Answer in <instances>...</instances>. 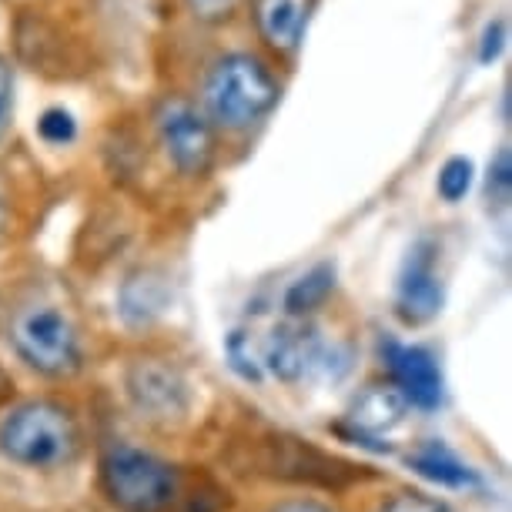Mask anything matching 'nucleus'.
Returning <instances> with one entry per match:
<instances>
[{
  "label": "nucleus",
  "mask_w": 512,
  "mask_h": 512,
  "mask_svg": "<svg viewBox=\"0 0 512 512\" xmlns=\"http://www.w3.org/2000/svg\"><path fill=\"white\" fill-rule=\"evenodd\" d=\"M262 365L278 382H302L312 375H335V369L342 372L345 359H338L335 345H328L312 325L285 322L262 342Z\"/></svg>",
  "instance_id": "5"
},
{
  "label": "nucleus",
  "mask_w": 512,
  "mask_h": 512,
  "mask_svg": "<svg viewBox=\"0 0 512 512\" xmlns=\"http://www.w3.org/2000/svg\"><path fill=\"white\" fill-rule=\"evenodd\" d=\"M255 11L262 34L278 51H292L302 41L308 21V0H255Z\"/></svg>",
  "instance_id": "12"
},
{
  "label": "nucleus",
  "mask_w": 512,
  "mask_h": 512,
  "mask_svg": "<svg viewBox=\"0 0 512 512\" xmlns=\"http://www.w3.org/2000/svg\"><path fill=\"white\" fill-rule=\"evenodd\" d=\"M405 412H409V402L402 399L399 389H369L352 405L349 419L362 436H382L405 419Z\"/></svg>",
  "instance_id": "13"
},
{
  "label": "nucleus",
  "mask_w": 512,
  "mask_h": 512,
  "mask_svg": "<svg viewBox=\"0 0 512 512\" xmlns=\"http://www.w3.org/2000/svg\"><path fill=\"white\" fill-rule=\"evenodd\" d=\"M158 131L168 148V158L188 175L208 168L211 161V128L201 114L185 101H168L158 111Z\"/></svg>",
  "instance_id": "9"
},
{
  "label": "nucleus",
  "mask_w": 512,
  "mask_h": 512,
  "mask_svg": "<svg viewBox=\"0 0 512 512\" xmlns=\"http://www.w3.org/2000/svg\"><path fill=\"white\" fill-rule=\"evenodd\" d=\"M382 512H446V506H439V502H432L425 496H399V499H392Z\"/></svg>",
  "instance_id": "19"
},
{
  "label": "nucleus",
  "mask_w": 512,
  "mask_h": 512,
  "mask_svg": "<svg viewBox=\"0 0 512 512\" xmlns=\"http://www.w3.org/2000/svg\"><path fill=\"white\" fill-rule=\"evenodd\" d=\"M188 4H191V11L198 17H205V21H218V17H228L235 11L238 0H188Z\"/></svg>",
  "instance_id": "20"
},
{
  "label": "nucleus",
  "mask_w": 512,
  "mask_h": 512,
  "mask_svg": "<svg viewBox=\"0 0 512 512\" xmlns=\"http://www.w3.org/2000/svg\"><path fill=\"white\" fill-rule=\"evenodd\" d=\"M335 285V268L332 265H318L312 268L308 275H302L298 282L285 292V308L288 315H305L312 312V308H318L328 298V292H332Z\"/></svg>",
  "instance_id": "14"
},
{
  "label": "nucleus",
  "mask_w": 512,
  "mask_h": 512,
  "mask_svg": "<svg viewBox=\"0 0 512 512\" xmlns=\"http://www.w3.org/2000/svg\"><path fill=\"white\" fill-rule=\"evenodd\" d=\"M469 185H472V164L466 158H452L446 168H442V175H439L442 198L459 201L469 191Z\"/></svg>",
  "instance_id": "16"
},
{
  "label": "nucleus",
  "mask_w": 512,
  "mask_h": 512,
  "mask_svg": "<svg viewBox=\"0 0 512 512\" xmlns=\"http://www.w3.org/2000/svg\"><path fill=\"white\" fill-rule=\"evenodd\" d=\"M37 131H41L44 141L64 144V141L74 138V121H71V114H67V111H47L41 118V124H37Z\"/></svg>",
  "instance_id": "17"
},
{
  "label": "nucleus",
  "mask_w": 512,
  "mask_h": 512,
  "mask_svg": "<svg viewBox=\"0 0 512 512\" xmlns=\"http://www.w3.org/2000/svg\"><path fill=\"white\" fill-rule=\"evenodd\" d=\"M382 359L405 402L422 412L439 409L442 399H446V379H442L436 355L422 349V345H402L389 338V342H382Z\"/></svg>",
  "instance_id": "6"
},
{
  "label": "nucleus",
  "mask_w": 512,
  "mask_h": 512,
  "mask_svg": "<svg viewBox=\"0 0 512 512\" xmlns=\"http://www.w3.org/2000/svg\"><path fill=\"white\" fill-rule=\"evenodd\" d=\"M71 415L51 402H27L0 422V452L24 469H54L71 456Z\"/></svg>",
  "instance_id": "1"
},
{
  "label": "nucleus",
  "mask_w": 512,
  "mask_h": 512,
  "mask_svg": "<svg viewBox=\"0 0 512 512\" xmlns=\"http://www.w3.org/2000/svg\"><path fill=\"white\" fill-rule=\"evenodd\" d=\"M278 98V84L268 67L255 57H225L205 84L208 114L228 128H245L258 121Z\"/></svg>",
  "instance_id": "2"
},
{
  "label": "nucleus",
  "mask_w": 512,
  "mask_h": 512,
  "mask_svg": "<svg viewBox=\"0 0 512 512\" xmlns=\"http://www.w3.org/2000/svg\"><path fill=\"white\" fill-rule=\"evenodd\" d=\"M275 512H332L325 506H318V502H305V499H292V502H282Z\"/></svg>",
  "instance_id": "21"
},
{
  "label": "nucleus",
  "mask_w": 512,
  "mask_h": 512,
  "mask_svg": "<svg viewBox=\"0 0 512 512\" xmlns=\"http://www.w3.org/2000/svg\"><path fill=\"white\" fill-rule=\"evenodd\" d=\"M442 302H446V292H442V278L436 272V245L419 241L405 258L399 292H395V308H399L402 322L425 325L442 312Z\"/></svg>",
  "instance_id": "7"
},
{
  "label": "nucleus",
  "mask_w": 512,
  "mask_h": 512,
  "mask_svg": "<svg viewBox=\"0 0 512 512\" xmlns=\"http://www.w3.org/2000/svg\"><path fill=\"white\" fill-rule=\"evenodd\" d=\"M128 395L134 409L154 422H171L188 412V382L175 365L148 359L128 372Z\"/></svg>",
  "instance_id": "8"
},
{
  "label": "nucleus",
  "mask_w": 512,
  "mask_h": 512,
  "mask_svg": "<svg viewBox=\"0 0 512 512\" xmlns=\"http://www.w3.org/2000/svg\"><path fill=\"white\" fill-rule=\"evenodd\" d=\"M409 466H412V472H419L422 479L436 482L442 489H456V492H479L482 489L479 469H472L466 459H459L456 452L439 439L422 442V446L409 456Z\"/></svg>",
  "instance_id": "10"
},
{
  "label": "nucleus",
  "mask_w": 512,
  "mask_h": 512,
  "mask_svg": "<svg viewBox=\"0 0 512 512\" xmlns=\"http://www.w3.org/2000/svg\"><path fill=\"white\" fill-rule=\"evenodd\" d=\"M168 298H171V288L164 282L161 272H138L121 285L118 312L128 325L144 328V325H151L154 318L164 315Z\"/></svg>",
  "instance_id": "11"
},
{
  "label": "nucleus",
  "mask_w": 512,
  "mask_h": 512,
  "mask_svg": "<svg viewBox=\"0 0 512 512\" xmlns=\"http://www.w3.org/2000/svg\"><path fill=\"white\" fill-rule=\"evenodd\" d=\"M225 355H228V365L235 369L238 379H245L251 385H258L265 379L262 342L255 338V332H248V328H235L225 342Z\"/></svg>",
  "instance_id": "15"
},
{
  "label": "nucleus",
  "mask_w": 512,
  "mask_h": 512,
  "mask_svg": "<svg viewBox=\"0 0 512 512\" xmlns=\"http://www.w3.org/2000/svg\"><path fill=\"white\" fill-rule=\"evenodd\" d=\"M11 114H14V74L11 67L0 61V138H4L7 124H11Z\"/></svg>",
  "instance_id": "18"
},
{
  "label": "nucleus",
  "mask_w": 512,
  "mask_h": 512,
  "mask_svg": "<svg viewBox=\"0 0 512 512\" xmlns=\"http://www.w3.org/2000/svg\"><path fill=\"white\" fill-rule=\"evenodd\" d=\"M11 342L17 355L44 375H67L81 365V342L64 312L34 305L14 318Z\"/></svg>",
  "instance_id": "4"
},
{
  "label": "nucleus",
  "mask_w": 512,
  "mask_h": 512,
  "mask_svg": "<svg viewBox=\"0 0 512 512\" xmlns=\"http://www.w3.org/2000/svg\"><path fill=\"white\" fill-rule=\"evenodd\" d=\"M101 486L121 512H161L175 499L178 479L151 452L118 446L101 459Z\"/></svg>",
  "instance_id": "3"
}]
</instances>
